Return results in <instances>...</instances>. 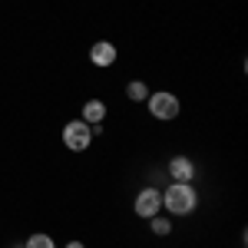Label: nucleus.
Wrapping results in <instances>:
<instances>
[{
	"label": "nucleus",
	"instance_id": "9d476101",
	"mask_svg": "<svg viewBox=\"0 0 248 248\" xmlns=\"http://www.w3.org/2000/svg\"><path fill=\"white\" fill-rule=\"evenodd\" d=\"M23 248H57V242H53V235H46V232H33V235L23 242Z\"/></svg>",
	"mask_w": 248,
	"mask_h": 248
},
{
	"label": "nucleus",
	"instance_id": "6e6552de",
	"mask_svg": "<svg viewBox=\"0 0 248 248\" xmlns=\"http://www.w3.org/2000/svg\"><path fill=\"white\" fill-rule=\"evenodd\" d=\"M149 232H153L155 238H166V235H172V215H153L149 218Z\"/></svg>",
	"mask_w": 248,
	"mask_h": 248
},
{
	"label": "nucleus",
	"instance_id": "f03ea898",
	"mask_svg": "<svg viewBox=\"0 0 248 248\" xmlns=\"http://www.w3.org/2000/svg\"><path fill=\"white\" fill-rule=\"evenodd\" d=\"M146 106H149V116H153V119H159V123H172L175 116L182 113L179 96L169 93V90H155V93H149Z\"/></svg>",
	"mask_w": 248,
	"mask_h": 248
},
{
	"label": "nucleus",
	"instance_id": "0eeeda50",
	"mask_svg": "<svg viewBox=\"0 0 248 248\" xmlns=\"http://www.w3.org/2000/svg\"><path fill=\"white\" fill-rule=\"evenodd\" d=\"M79 119H83L86 126H103V119H106V103H103V99H86Z\"/></svg>",
	"mask_w": 248,
	"mask_h": 248
},
{
	"label": "nucleus",
	"instance_id": "1a4fd4ad",
	"mask_svg": "<svg viewBox=\"0 0 248 248\" xmlns=\"http://www.w3.org/2000/svg\"><path fill=\"white\" fill-rule=\"evenodd\" d=\"M126 99H133V103H146V99H149V86H146L142 79H129V83H126Z\"/></svg>",
	"mask_w": 248,
	"mask_h": 248
},
{
	"label": "nucleus",
	"instance_id": "9b49d317",
	"mask_svg": "<svg viewBox=\"0 0 248 248\" xmlns=\"http://www.w3.org/2000/svg\"><path fill=\"white\" fill-rule=\"evenodd\" d=\"M66 248H86V245H83V242H77V238H73V242H66Z\"/></svg>",
	"mask_w": 248,
	"mask_h": 248
},
{
	"label": "nucleus",
	"instance_id": "423d86ee",
	"mask_svg": "<svg viewBox=\"0 0 248 248\" xmlns=\"http://www.w3.org/2000/svg\"><path fill=\"white\" fill-rule=\"evenodd\" d=\"M172 182H195V162H192L189 155H175L169 159V166H166Z\"/></svg>",
	"mask_w": 248,
	"mask_h": 248
},
{
	"label": "nucleus",
	"instance_id": "f257e3e1",
	"mask_svg": "<svg viewBox=\"0 0 248 248\" xmlns=\"http://www.w3.org/2000/svg\"><path fill=\"white\" fill-rule=\"evenodd\" d=\"M199 209V192L192 182H169L162 189V212L172 218H186Z\"/></svg>",
	"mask_w": 248,
	"mask_h": 248
},
{
	"label": "nucleus",
	"instance_id": "20e7f679",
	"mask_svg": "<svg viewBox=\"0 0 248 248\" xmlns=\"http://www.w3.org/2000/svg\"><path fill=\"white\" fill-rule=\"evenodd\" d=\"M133 212L139 215V218H153V215H159L162 212V189H155V186H146V189H139V195H136L133 202Z\"/></svg>",
	"mask_w": 248,
	"mask_h": 248
},
{
	"label": "nucleus",
	"instance_id": "7ed1b4c3",
	"mask_svg": "<svg viewBox=\"0 0 248 248\" xmlns=\"http://www.w3.org/2000/svg\"><path fill=\"white\" fill-rule=\"evenodd\" d=\"M90 142H93V129H90L83 119H70V123L63 126V146H66L70 153H86Z\"/></svg>",
	"mask_w": 248,
	"mask_h": 248
},
{
	"label": "nucleus",
	"instance_id": "39448f33",
	"mask_svg": "<svg viewBox=\"0 0 248 248\" xmlns=\"http://www.w3.org/2000/svg\"><path fill=\"white\" fill-rule=\"evenodd\" d=\"M116 60H119V50L109 40H96L93 46H90V63L93 66H113Z\"/></svg>",
	"mask_w": 248,
	"mask_h": 248
},
{
	"label": "nucleus",
	"instance_id": "f8f14e48",
	"mask_svg": "<svg viewBox=\"0 0 248 248\" xmlns=\"http://www.w3.org/2000/svg\"><path fill=\"white\" fill-rule=\"evenodd\" d=\"M14 248H23V245H14Z\"/></svg>",
	"mask_w": 248,
	"mask_h": 248
}]
</instances>
